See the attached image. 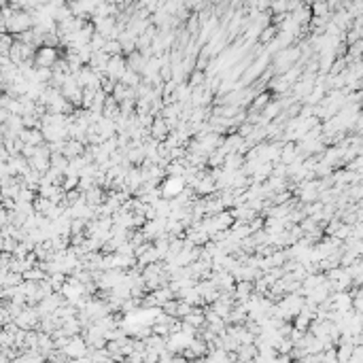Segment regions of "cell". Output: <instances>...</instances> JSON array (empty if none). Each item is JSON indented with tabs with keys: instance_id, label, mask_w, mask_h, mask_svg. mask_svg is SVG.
<instances>
[{
	"instance_id": "obj_1",
	"label": "cell",
	"mask_w": 363,
	"mask_h": 363,
	"mask_svg": "<svg viewBox=\"0 0 363 363\" xmlns=\"http://www.w3.org/2000/svg\"><path fill=\"white\" fill-rule=\"evenodd\" d=\"M15 325H17L19 329H24V331H38V327H40V315H38V310L28 306L24 313L15 319Z\"/></svg>"
},
{
	"instance_id": "obj_2",
	"label": "cell",
	"mask_w": 363,
	"mask_h": 363,
	"mask_svg": "<svg viewBox=\"0 0 363 363\" xmlns=\"http://www.w3.org/2000/svg\"><path fill=\"white\" fill-rule=\"evenodd\" d=\"M62 352H64L68 359H83L89 355V346H87V342L83 340V336H75V338H70L68 346Z\"/></svg>"
},
{
	"instance_id": "obj_3",
	"label": "cell",
	"mask_w": 363,
	"mask_h": 363,
	"mask_svg": "<svg viewBox=\"0 0 363 363\" xmlns=\"http://www.w3.org/2000/svg\"><path fill=\"white\" fill-rule=\"evenodd\" d=\"M58 49H51V47H40L36 51V58H34V64L36 68H49V70H54V66L58 64Z\"/></svg>"
},
{
	"instance_id": "obj_4",
	"label": "cell",
	"mask_w": 363,
	"mask_h": 363,
	"mask_svg": "<svg viewBox=\"0 0 363 363\" xmlns=\"http://www.w3.org/2000/svg\"><path fill=\"white\" fill-rule=\"evenodd\" d=\"M126 70H128V58L126 56H115V58H111V62H109L107 77L113 79V81H121L123 75H126Z\"/></svg>"
},
{
	"instance_id": "obj_5",
	"label": "cell",
	"mask_w": 363,
	"mask_h": 363,
	"mask_svg": "<svg viewBox=\"0 0 363 363\" xmlns=\"http://www.w3.org/2000/svg\"><path fill=\"white\" fill-rule=\"evenodd\" d=\"M151 136L155 138V140H160V142H164L166 138L172 134V130H170V126H168V121H166L164 117H155V121H153V126H151Z\"/></svg>"
},
{
	"instance_id": "obj_6",
	"label": "cell",
	"mask_w": 363,
	"mask_h": 363,
	"mask_svg": "<svg viewBox=\"0 0 363 363\" xmlns=\"http://www.w3.org/2000/svg\"><path fill=\"white\" fill-rule=\"evenodd\" d=\"M253 295H255V283H236V289H234L236 304H246Z\"/></svg>"
},
{
	"instance_id": "obj_7",
	"label": "cell",
	"mask_w": 363,
	"mask_h": 363,
	"mask_svg": "<svg viewBox=\"0 0 363 363\" xmlns=\"http://www.w3.org/2000/svg\"><path fill=\"white\" fill-rule=\"evenodd\" d=\"M19 138H22L26 144H32V147H40V144H45V136L40 130H24L19 134Z\"/></svg>"
},
{
	"instance_id": "obj_8",
	"label": "cell",
	"mask_w": 363,
	"mask_h": 363,
	"mask_svg": "<svg viewBox=\"0 0 363 363\" xmlns=\"http://www.w3.org/2000/svg\"><path fill=\"white\" fill-rule=\"evenodd\" d=\"M297 158H299L297 155V142H285L283 144V153H281V162L285 166H291Z\"/></svg>"
},
{
	"instance_id": "obj_9",
	"label": "cell",
	"mask_w": 363,
	"mask_h": 363,
	"mask_svg": "<svg viewBox=\"0 0 363 363\" xmlns=\"http://www.w3.org/2000/svg\"><path fill=\"white\" fill-rule=\"evenodd\" d=\"M238 363H251L257 355H259V350L255 344H242L240 348H238Z\"/></svg>"
},
{
	"instance_id": "obj_10",
	"label": "cell",
	"mask_w": 363,
	"mask_h": 363,
	"mask_svg": "<svg viewBox=\"0 0 363 363\" xmlns=\"http://www.w3.org/2000/svg\"><path fill=\"white\" fill-rule=\"evenodd\" d=\"M126 58H128V68L136 70V72H140V75H142L144 66H147V58H144L140 51H134V54H130V56H126Z\"/></svg>"
},
{
	"instance_id": "obj_11",
	"label": "cell",
	"mask_w": 363,
	"mask_h": 363,
	"mask_svg": "<svg viewBox=\"0 0 363 363\" xmlns=\"http://www.w3.org/2000/svg\"><path fill=\"white\" fill-rule=\"evenodd\" d=\"M22 283H24V274H15V272L0 274V285L3 287H19Z\"/></svg>"
},
{
	"instance_id": "obj_12",
	"label": "cell",
	"mask_w": 363,
	"mask_h": 363,
	"mask_svg": "<svg viewBox=\"0 0 363 363\" xmlns=\"http://www.w3.org/2000/svg\"><path fill=\"white\" fill-rule=\"evenodd\" d=\"M15 40L17 38L13 34H0V56H9V54H11Z\"/></svg>"
},
{
	"instance_id": "obj_13",
	"label": "cell",
	"mask_w": 363,
	"mask_h": 363,
	"mask_svg": "<svg viewBox=\"0 0 363 363\" xmlns=\"http://www.w3.org/2000/svg\"><path fill=\"white\" fill-rule=\"evenodd\" d=\"M45 278H49V274L43 272L38 266L32 268V270H28V272L24 274V281H32V283H40V281H45Z\"/></svg>"
},
{
	"instance_id": "obj_14",
	"label": "cell",
	"mask_w": 363,
	"mask_h": 363,
	"mask_svg": "<svg viewBox=\"0 0 363 363\" xmlns=\"http://www.w3.org/2000/svg\"><path fill=\"white\" fill-rule=\"evenodd\" d=\"M105 54L111 56V58H115V56H123V47L119 40H107V45H105Z\"/></svg>"
},
{
	"instance_id": "obj_15",
	"label": "cell",
	"mask_w": 363,
	"mask_h": 363,
	"mask_svg": "<svg viewBox=\"0 0 363 363\" xmlns=\"http://www.w3.org/2000/svg\"><path fill=\"white\" fill-rule=\"evenodd\" d=\"M79 183H81V176H64L62 189H64L66 193H68V191H75V189H79Z\"/></svg>"
},
{
	"instance_id": "obj_16",
	"label": "cell",
	"mask_w": 363,
	"mask_h": 363,
	"mask_svg": "<svg viewBox=\"0 0 363 363\" xmlns=\"http://www.w3.org/2000/svg\"><path fill=\"white\" fill-rule=\"evenodd\" d=\"M107 40H109L107 36H102V34H98V32H96L94 36H91V43H89V45H91V49H94V51H105Z\"/></svg>"
},
{
	"instance_id": "obj_17",
	"label": "cell",
	"mask_w": 363,
	"mask_h": 363,
	"mask_svg": "<svg viewBox=\"0 0 363 363\" xmlns=\"http://www.w3.org/2000/svg\"><path fill=\"white\" fill-rule=\"evenodd\" d=\"M17 240L15 238H11V236H3V253H15V248H17Z\"/></svg>"
},
{
	"instance_id": "obj_18",
	"label": "cell",
	"mask_w": 363,
	"mask_h": 363,
	"mask_svg": "<svg viewBox=\"0 0 363 363\" xmlns=\"http://www.w3.org/2000/svg\"><path fill=\"white\" fill-rule=\"evenodd\" d=\"M355 130H357V132H363V111L359 113V117H357V121H355Z\"/></svg>"
},
{
	"instance_id": "obj_19",
	"label": "cell",
	"mask_w": 363,
	"mask_h": 363,
	"mask_svg": "<svg viewBox=\"0 0 363 363\" xmlns=\"http://www.w3.org/2000/svg\"><path fill=\"white\" fill-rule=\"evenodd\" d=\"M191 363H209V361H206V357H200V359H193Z\"/></svg>"
},
{
	"instance_id": "obj_20",
	"label": "cell",
	"mask_w": 363,
	"mask_h": 363,
	"mask_svg": "<svg viewBox=\"0 0 363 363\" xmlns=\"http://www.w3.org/2000/svg\"><path fill=\"white\" fill-rule=\"evenodd\" d=\"M105 363H117V361H113V359H109V361H105Z\"/></svg>"
}]
</instances>
